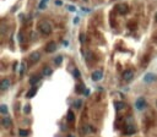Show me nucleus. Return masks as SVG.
I'll list each match as a JSON object with an SVG mask.
<instances>
[{
  "label": "nucleus",
  "mask_w": 157,
  "mask_h": 137,
  "mask_svg": "<svg viewBox=\"0 0 157 137\" xmlns=\"http://www.w3.org/2000/svg\"><path fill=\"white\" fill-rule=\"evenodd\" d=\"M135 132H136V130H135V127L133 126V125H129V126H128L126 127V130H125V135H133V133H135Z\"/></svg>",
  "instance_id": "ddd939ff"
},
{
  "label": "nucleus",
  "mask_w": 157,
  "mask_h": 137,
  "mask_svg": "<svg viewBox=\"0 0 157 137\" xmlns=\"http://www.w3.org/2000/svg\"><path fill=\"white\" fill-rule=\"evenodd\" d=\"M155 20H156V21H157V12H156V13H155Z\"/></svg>",
  "instance_id": "72a5a7b5"
},
{
  "label": "nucleus",
  "mask_w": 157,
  "mask_h": 137,
  "mask_svg": "<svg viewBox=\"0 0 157 137\" xmlns=\"http://www.w3.org/2000/svg\"><path fill=\"white\" fill-rule=\"evenodd\" d=\"M68 137H75V136H74V135H69Z\"/></svg>",
  "instance_id": "c9c22d12"
},
{
  "label": "nucleus",
  "mask_w": 157,
  "mask_h": 137,
  "mask_svg": "<svg viewBox=\"0 0 157 137\" xmlns=\"http://www.w3.org/2000/svg\"><path fill=\"white\" fill-rule=\"evenodd\" d=\"M68 9H69V11H71V12H74L76 9H75V6H73V5H69L68 6Z\"/></svg>",
  "instance_id": "bb28decb"
},
{
  "label": "nucleus",
  "mask_w": 157,
  "mask_h": 137,
  "mask_svg": "<svg viewBox=\"0 0 157 137\" xmlns=\"http://www.w3.org/2000/svg\"><path fill=\"white\" fill-rule=\"evenodd\" d=\"M73 75H74V77H75V78H78V77L81 76V72H80V71H78L77 69H75V70L73 71Z\"/></svg>",
  "instance_id": "4be33fe9"
},
{
  "label": "nucleus",
  "mask_w": 157,
  "mask_h": 137,
  "mask_svg": "<svg viewBox=\"0 0 157 137\" xmlns=\"http://www.w3.org/2000/svg\"><path fill=\"white\" fill-rule=\"evenodd\" d=\"M91 77H92V80H93L95 82L102 80V77H103V71H102V70H96V71H93V72H92Z\"/></svg>",
  "instance_id": "39448f33"
},
{
  "label": "nucleus",
  "mask_w": 157,
  "mask_h": 137,
  "mask_svg": "<svg viewBox=\"0 0 157 137\" xmlns=\"http://www.w3.org/2000/svg\"><path fill=\"white\" fill-rule=\"evenodd\" d=\"M55 4H56V5H61V1H59V0H56V1H55Z\"/></svg>",
  "instance_id": "473e14b6"
},
{
  "label": "nucleus",
  "mask_w": 157,
  "mask_h": 137,
  "mask_svg": "<svg viewBox=\"0 0 157 137\" xmlns=\"http://www.w3.org/2000/svg\"><path fill=\"white\" fill-rule=\"evenodd\" d=\"M39 81H41V76H39V75H34V76H32V77L30 78V84L34 87V86L37 84Z\"/></svg>",
  "instance_id": "9d476101"
},
{
  "label": "nucleus",
  "mask_w": 157,
  "mask_h": 137,
  "mask_svg": "<svg viewBox=\"0 0 157 137\" xmlns=\"http://www.w3.org/2000/svg\"><path fill=\"white\" fill-rule=\"evenodd\" d=\"M133 78H134V71H133V70H126V71H124V74H123V80H124L125 82H130Z\"/></svg>",
  "instance_id": "20e7f679"
},
{
  "label": "nucleus",
  "mask_w": 157,
  "mask_h": 137,
  "mask_svg": "<svg viewBox=\"0 0 157 137\" xmlns=\"http://www.w3.org/2000/svg\"><path fill=\"white\" fill-rule=\"evenodd\" d=\"M38 8H39L41 10H44V9H46V3H42V1H41L39 5H38Z\"/></svg>",
  "instance_id": "393cba45"
},
{
  "label": "nucleus",
  "mask_w": 157,
  "mask_h": 137,
  "mask_svg": "<svg viewBox=\"0 0 157 137\" xmlns=\"http://www.w3.org/2000/svg\"><path fill=\"white\" fill-rule=\"evenodd\" d=\"M28 133H30V132H28L27 130H23V128H20V130H18V135H20V136H22V137L28 136Z\"/></svg>",
  "instance_id": "6ab92c4d"
},
{
  "label": "nucleus",
  "mask_w": 157,
  "mask_h": 137,
  "mask_svg": "<svg viewBox=\"0 0 157 137\" xmlns=\"http://www.w3.org/2000/svg\"><path fill=\"white\" fill-rule=\"evenodd\" d=\"M38 28H39V31L42 33H44V34H51L52 33V25L47 22V21H42V22L38 23Z\"/></svg>",
  "instance_id": "f257e3e1"
},
{
  "label": "nucleus",
  "mask_w": 157,
  "mask_h": 137,
  "mask_svg": "<svg viewBox=\"0 0 157 137\" xmlns=\"http://www.w3.org/2000/svg\"><path fill=\"white\" fill-rule=\"evenodd\" d=\"M18 42H21V43L23 42V37H22V34H21V33H18Z\"/></svg>",
  "instance_id": "c85d7f7f"
},
{
  "label": "nucleus",
  "mask_w": 157,
  "mask_h": 137,
  "mask_svg": "<svg viewBox=\"0 0 157 137\" xmlns=\"http://www.w3.org/2000/svg\"><path fill=\"white\" fill-rule=\"evenodd\" d=\"M78 21H80V18H78V17H75V20H74V23H75V25H77V23H78Z\"/></svg>",
  "instance_id": "c756f323"
},
{
  "label": "nucleus",
  "mask_w": 157,
  "mask_h": 137,
  "mask_svg": "<svg viewBox=\"0 0 157 137\" xmlns=\"http://www.w3.org/2000/svg\"><path fill=\"white\" fill-rule=\"evenodd\" d=\"M83 94H85V96H88V94H90V89H85Z\"/></svg>",
  "instance_id": "7c9ffc66"
},
{
  "label": "nucleus",
  "mask_w": 157,
  "mask_h": 137,
  "mask_svg": "<svg viewBox=\"0 0 157 137\" xmlns=\"http://www.w3.org/2000/svg\"><path fill=\"white\" fill-rule=\"evenodd\" d=\"M66 119H68V121H69V122H74V121H75V115H74V113L71 111V110L68 113Z\"/></svg>",
  "instance_id": "2eb2a0df"
},
{
  "label": "nucleus",
  "mask_w": 157,
  "mask_h": 137,
  "mask_svg": "<svg viewBox=\"0 0 157 137\" xmlns=\"http://www.w3.org/2000/svg\"><path fill=\"white\" fill-rule=\"evenodd\" d=\"M30 111H31V105H25V108H23V113L25 114H30Z\"/></svg>",
  "instance_id": "5701e85b"
},
{
  "label": "nucleus",
  "mask_w": 157,
  "mask_h": 137,
  "mask_svg": "<svg viewBox=\"0 0 157 137\" xmlns=\"http://www.w3.org/2000/svg\"><path fill=\"white\" fill-rule=\"evenodd\" d=\"M80 42H81V43H83V42H85V34H83V33H81V34H80Z\"/></svg>",
  "instance_id": "cd10ccee"
},
{
  "label": "nucleus",
  "mask_w": 157,
  "mask_h": 137,
  "mask_svg": "<svg viewBox=\"0 0 157 137\" xmlns=\"http://www.w3.org/2000/svg\"><path fill=\"white\" fill-rule=\"evenodd\" d=\"M1 122H3V126H4V127H10L12 121H11V119H10L9 116H5V118L1 120Z\"/></svg>",
  "instance_id": "9b49d317"
},
{
  "label": "nucleus",
  "mask_w": 157,
  "mask_h": 137,
  "mask_svg": "<svg viewBox=\"0 0 157 137\" xmlns=\"http://www.w3.org/2000/svg\"><path fill=\"white\" fill-rule=\"evenodd\" d=\"M51 74H52V69H49L48 66H46L44 70H43V75H44V76H49Z\"/></svg>",
  "instance_id": "412c9836"
},
{
  "label": "nucleus",
  "mask_w": 157,
  "mask_h": 137,
  "mask_svg": "<svg viewBox=\"0 0 157 137\" xmlns=\"http://www.w3.org/2000/svg\"><path fill=\"white\" fill-rule=\"evenodd\" d=\"M114 105H115V109L117 110H122V109H124V108H125V103H123V102H115V103H114Z\"/></svg>",
  "instance_id": "4468645a"
},
{
  "label": "nucleus",
  "mask_w": 157,
  "mask_h": 137,
  "mask_svg": "<svg viewBox=\"0 0 157 137\" xmlns=\"http://www.w3.org/2000/svg\"><path fill=\"white\" fill-rule=\"evenodd\" d=\"M135 106H136L138 110H142V109H144V108L146 106V100H145V98H142V97L138 98V100L135 102Z\"/></svg>",
  "instance_id": "7ed1b4c3"
},
{
  "label": "nucleus",
  "mask_w": 157,
  "mask_h": 137,
  "mask_svg": "<svg viewBox=\"0 0 157 137\" xmlns=\"http://www.w3.org/2000/svg\"><path fill=\"white\" fill-rule=\"evenodd\" d=\"M9 87H10V80H8V78H3V80L0 81V89L6 91Z\"/></svg>",
  "instance_id": "1a4fd4ad"
},
{
  "label": "nucleus",
  "mask_w": 157,
  "mask_h": 137,
  "mask_svg": "<svg viewBox=\"0 0 157 137\" xmlns=\"http://www.w3.org/2000/svg\"><path fill=\"white\" fill-rule=\"evenodd\" d=\"M25 69H26V64L22 62V64H21V66H20V75H22L25 72Z\"/></svg>",
  "instance_id": "b1692460"
},
{
  "label": "nucleus",
  "mask_w": 157,
  "mask_h": 137,
  "mask_svg": "<svg viewBox=\"0 0 157 137\" xmlns=\"http://www.w3.org/2000/svg\"><path fill=\"white\" fill-rule=\"evenodd\" d=\"M85 89H86V88L83 87V84H77V86H76V92H77V93H83Z\"/></svg>",
  "instance_id": "a211bd4d"
},
{
  "label": "nucleus",
  "mask_w": 157,
  "mask_h": 137,
  "mask_svg": "<svg viewBox=\"0 0 157 137\" xmlns=\"http://www.w3.org/2000/svg\"><path fill=\"white\" fill-rule=\"evenodd\" d=\"M91 130H92V128H91L90 126H85V127H83V133H87L88 131H91Z\"/></svg>",
  "instance_id": "a878e982"
},
{
  "label": "nucleus",
  "mask_w": 157,
  "mask_h": 137,
  "mask_svg": "<svg viewBox=\"0 0 157 137\" xmlns=\"http://www.w3.org/2000/svg\"><path fill=\"white\" fill-rule=\"evenodd\" d=\"M0 113H1L3 115H6V114H8V106H6L5 104H1V105H0Z\"/></svg>",
  "instance_id": "dca6fc26"
},
{
  "label": "nucleus",
  "mask_w": 157,
  "mask_h": 137,
  "mask_svg": "<svg viewBox=\"0 0 157 137\" xmlns=\"http://www.w3.org/2000/svg\"><path fill=\"white\" fill-rule=\"evenodd\" d=\"M41 1H42V3H47V1H48V0H41Z\"/></svg>",
  "instance_id": "f704fd0d"
},
{
  "label": "nucleus",
  "mask_w": 157,
  "mask_h": 137,
  "mask_svg": "<svg viewBox=\"0 0 157 137\" xmlns=\"http://www.w3.org/2000/svg\"><path fill=\"white\" fill-rule=\"evenodd\" d=\"M36 93H37V87H32L30 91L27 92L26 97H27V98H32V97H34V96H36Z\"/></svg>",
  "instance_id": "f8f14e48"
},
{
  "label": "nucleus",
  "mask_w": 157,
  "mask_h": 137,
  "mask_svg": "<svg viewBox=\"0 0 157 137\" xmlns=\"http://www.w3.org/2000/svg\"><path fill=\"white\" fill-rule=\"evenodd\" d=\"M54 62H55V65H60V64L63 62V56H61V55L56 56L55 59H54Z\"/></svg>",
  "instance_id": "aec40b11"
},
{
  "label": "nucleus",
  "mask_w": 157,
  "mask_h": 137,
  "mask_svg": "<svg viewBox=\"0 0 157 137\" xmlns=\"http://www.w3.org/2000/svg\"><path fill=\"white\" fill-rule=\"evenodd\" d=\"M56 50V43L55 42H49L47 47H46V52L47 53H54Z\"/></svg>",
  "instance_id": "6e6552de"
},
{
  "label": "nucleus",
  "mask_w": 157,
  "mask_h": 137,
  "mask_svg": "<svg viewBox=\"0 0 157 137\" xmlns=\"http://www.w3.org/2000/svg\"><path fill=\"white\" fill-rule=\"evenodd\" d=\"M30 61L31 62H37V61H39V59H41V53L39 52H33V53H31L30 54Z\"/></svg>",
  "instance_id": "0eeeda50"
},
{
  "label": "nucleus",
  "mask_w": 157,
  "mask_h": 137,
  "mask_svg": "<svg viewBox=\"0 0 157 137\" xmlns=\"http://www.w3.org/2000/svg\"><path fill=\"white\" fill-rule=\"evenodd\" d=\"M115 9H117L118 13H120V15H126L128 11H129V6L126 4H118Z\"/></svg>",
  "instance_id": "f03ea898"
},
{
  "label": "nucleus",
  "mask_w": 157,
  "mask_h": 137,
  "mask_svg": "<svg viewBox=\"0 0 157 137\" xmlns=\"http://www.w3.org/2000/svg\"><path fill=\"white\" fill-rule=\"evenodd\" d=\"M156 78H157V76H156L155 74L148 72V74H146V75L144 76V81H145L146 83H151V82L156 81Z\"/></svg>",
  "instance_id": "423d86ee"
},
{
  "label": "nucleus",
  "mask_w": 157,
  "mask_h": 137,
  "mask_svg": "<svg viewBox=\"0 0 157 137\" xmlns=\"http://www.w3.org/2000/svg\"><path fill=\"white\" fill-rule=\"evenodd\" d=\"M83 11H85V12H90L91 10H90V9H86V8H83Z\"/></svg>",
  "instance_id": "2f4dec72"
},
{
  "label": "nucleus",
  "mask_w": 157,
  "mask_h": 137,
  "mask_svg": "<svg viewBox=\"0 0 157 137\" xmlns=\"http://www.w3.org/2000/svg\"><path fill=\"white\" fill-rule=\"evenodd\" d=\"M81 105H82V100L81 99H76L74 102V108H76V109H80Z\"/></svg>",
  "instance_id": "f3484780"
}]
</instances>
